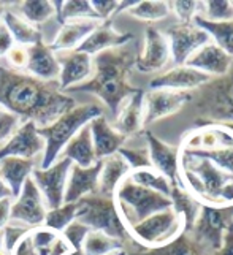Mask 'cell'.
<instances>
[{"label":"cell","instance_id":"obj_56","mask_svg":"<svg viewBox=\"0 0 233 255\" xmlns=\"http://www.w3.org/2000/svg\"><path fill=\"white\" fill-rule=\"evenodd\" d=\"M0 255H10V254H8V252L2 248V249H0Z\"/></svg>","mask_w":233,"mask_h":255},{"label":"cell","instance_id":"obj_17","mask_svg":"<svg viewBox=\"0 0 233 255\" xmlns=\"http://www.w3.org/2000/svg\"><path fill=\"white\" fill-rule=\"evenodd\" d=\"M143 135L148 143V154L151 168L160 173L168 181H178L179 170V146H170L160 138H157L152 131L143 130Z\"/></svg>","mask_w":233,"mask_h":255},{"label":"cell","instance_id":"obj_43","mask_svg":"<svg viewBox=\"0 0 233 255\" xmlns=\"http://www.w3.org/2000/svg\"><path fill=\"white\" fill-rule=\"evenodd\" d=\"M170 10L178 14L181 24H191L195 11L199 10V2H194V0H187V2L176 0V2H170Z\"/></svg>","mask_w":233,"mask_h":255},{"label":"cell","instance_id":"obj_37","mask_svg":"<svg viewBox=\"0 0 233 255\" xmlns=\"http://www.w3.org/2000/svg\"><path fill=\"white\" fill-rule=\"evenodd\" d=\"M76 203H64L59 208L48 209L46 216H44L43 227H46L56 233H62L71 222L76 221Z\"/></svg>","mask_w":233,"mask_h":255},{"label":"cell","instance_id":"obj_8","mask_svg":"<svg viewBox=\"0 0 233 255\" xmlns=\"http://www.w3.org/2000/svg\"><path fill=\"white\" fill-rule=\"evenodd\" d=\"M206 122H233V64L227 75L203 86V94L197 105Z\"/></svg>","mask_w":233,"mask_h":255},{"label":"cell","instance_id":"obj_51","mask_svg":"<svg viewBox=\"0 0 233 255\" xmlns=\"http://www.w3.org/2000/svg\"><path fill=\"white\" fill-rule=\"evenodd\" d=\"M3 198H13V197H11V190L8 189V186L3 182V179L0 178V200H3Z\"/></svg>","mask_w":233,"mask_h":255},{"label":"cell","instance_id":"obj_31","mask_svg":"<svg viewBox=\"0 0 233 255\" xmlns=\"http://www.w3.org/2000/svg\"><path fill=\"white\" fill-rule=\"evenodd\" d=\"M130 255H206V246L197 241L191 232H183L168 244L145 249Z\"/></svg>","mask_w":233,"mask_h":255},{"label":"cell","instance_id":"obj_57","mask_svg":"<svg viewBox=\"0 0 233 255\" xmlns=\"http://www.w3.org/2000/svg\"><path fill=\"white\" fill-rule=\"evenodd\" d=\"M230 230H233V227H232V228H230Z\"/></svg>","mask_w":233,"mask_h":255},{"label":"cell","instance_id":"obj_14","mask_svg":"<svg viewBox=\"0 0 233 255\" xmlns=\"http://www.w3.org/2000/svg\"><path fill=\"white\" fill-rule=\"evenodd\" d=\"M56 59L59 64L57 83L62 92L86 83L94 73V60L86 52L78 49L60 51L56 52Z\"/></svg>","mask_w":233,"mask_h":255},{"label":"cell","instance_id":"obj_36","mask_svg":"<svg viewBox=\"0 0 233 255\" xmlns=\"http://www.w3.org/2000/svg\"><path fill=\"white\" fill-rule=\"evenodd\" d=\"M129 178L133 182H137L138 186L159 192L167 197H170V192H172V181H168L165 176H162L152 168H143V170L132 171L129 174Z\"/></svg>","mask_w":233,"mask_h":255},{"label":"cell","instance_id":"obj_18","mask_svg":"<svg viewBox=\"0 0 233 255\" xmlns=\"http://www.w3.org/2000/svg\"><path fill=\"white\" fill-rule=\"evenodd\" d=\"M100 168H102L100 160L92 166H87V168L71 165L67 179L64 203H78L84 197L95 195L98 190V174H100Z\"/></svg>","mask_w":233,"mask_h":255},{"label":"cell","instance_id":"obj_4","mask_svg":"<svg viewBox=\"0 0 233 255\" xmlns=\"http://www.w3.org/2000/svg\"><path fill=\"white\" fill-rule=\"evenodd\" d=\"M98 116H102L100 107L92 103H84L76 105L65 114H62L52 124L46 127H38V133L44 139V152L38 165L40 168H48L54 163L70 139Z\"/></svg>","mask_w":233,"mask_h":255},{"label":"cell","instance_id":"obj_21","mask_svg":"<svg viewBox=\"0 0 233 255\" xmlns=\"http://www.w3.org/2000/svg\"><path fill=\"white\" fill-rule=\"evenodd\" d=\"M233 64V57L229 56L226 51L221 49L216 43H206L200 49H197L194 54L187 59L186 65L199 70L202 73L213 76L227 75Z\"/></svg>","mask_w":233,"mask_h":255},{"label":"cell","instance_id":"obj_15","mask_svg":"<svg viewBox=\"0 0 233 255\" xmlns=\"http://www.w3.org/2000/svg\"><path fill=\"white\" fill-rule=\"evenodd\" d=\"M44 152V139L38 133V127L30 121L21 122L14 133L0 147V160L5 157H19L33 160Z\"/></svg>","mask_w":233,"mask_h":255},{"label":"cell","instance_id":"obj_32","mask_svg":"<svg viewBox=\"0 0 233 255\" xmlns=\"http://www.w3.org/2000/svg\"><path fill=\"white\" fill-rule=\"evenodd\" d=\"M5 8L11 6L8 10L14 11L17 16H21L24 21H27L32 25L44 24L51 17H56L52 2L48 0H25V2H0Z\"/></svg>","mask_w":233,"mask_h":255},{"label":"cell","instance_id":"obj_54","mask_svg":"<svg viewBox=\"0 0 233 255\" xmlns=\"http://www.w3.org/2000/svg\"><path fill=\"white\" fill-rule=\"evenodd\" d=\"M3 248V230H0V249Z\"/></svg>","mask_w":233,"mask_h":255},{"label":"cell","instance_id":"obj_2","mask_svg":"<svg viewBox=\"0 0 233 255\" xmlns=\"http://www.w3.org/2000/svg\"><path fill=\"white\" fill-rule=\"evenodd\" d=\"M0 107L21 122L46 127L76 107V102L60 91L57 81H41L0 62Z\"/></svg>","mask_w":233,"mask_h":255},{"label":"cell","instance_id":"obj_55","mask_svg":"<svg viewBox=\"0 0 233 255\" xmlns=\"http://www.w3.org/2000/svg\"><path fill=\"white\" fill-rule=\"evenodd\" d=\"M3 13H5V6L0 3V22H2V16H3Z\"/></svg>","mask_w":233,"mask_h":255},{"label":"cell","instance_id":"obj_24","mask_svg":"<svg viewBox=\"0 0 233 255\" xmlns=\"http://www.w3.org/2000/svg\"><path fill=\"white\" fill-rule=\"evenodd\" d=\"M143 114H145V91L138 89L129 97L114 118V128L125 138L143 131Z\"/></svg>","mask_w":233,"mask_h":255},{"label":"cell","instance_id":"obj_12","mask_svg":"<svg viewBox=\"0 0 233 255\" xmlns=\"http://www.w3.org/2000/svg\"><path fill=\"white\" fill-rule=\"evenodd\" d=\"M168 45H170V56L173 57L176 65H186L189 59L197 49H200L203 45L210 43V35L203 29L197 27L194 22L191 24H176L168 27L164 33Z\"/></svg>","mask_w":233,"mask_h":255},{"label":"cell","instance_id":"obj_46","mask_svg":"<svg viewBox=\"0 0 233 255\" xmlns=\"http://www.w3.org/2000/svg\"><path fill=\"white\" fill-rule=\"evenodd\" d=\"M5 59H6V65L8 67H11L14 70H19V72H24L25 65H27V48L14 45L11 48V51L6 54Z\"/></svg>","mask_w":233,"mask_h":255},{"label":"cell","instance_id":"obj_10","mask_svg":"<svg viewBox=\"0 0 233 255\" xmlns=\"http://www.w3.org/2000/svg\"><path fill=\"white\" fill-rule=\"evenodd\" d=\"M71 165L73 163L68 159L60 157L48 168H40V166L33 168L30 178L40 190L48 209H54L64 205V195Z\"/></svg>","mask_w":233,"mask_h":255},{"label":"cell","instance_id":"obj_53","mask_svg":"<svg viewBox=\"0 0 233 255\" xmlns=\"http://www.w3.org/2000/svg\"><path fill=\"white\" fill-rule=\"evenodd\" d=\"M219 124H222V126H226L232 133H233V122H219Z\"/></svg>","mask_w":233,"mask_h":255},{"label":"cell","instance_id":"obj_27","mask_svg":"<svg viewBox=\"0 0 233 255\" xmlns=\"http://www.w3.org/2000/svg\"><path fill=\"white\" fill-rule=\"evenodd\" d=\"M35 168V162L19 157H5L0 160V178L11 190L13 200L19 195L22 186L25 184Z\"/></svg>","mask_w":233,"mask_h":255},{"label":"cell","instance_id":"obj_7","mask_svg":"<svg viewBox=\"0 0 233 255\" xmlns=\"http://www.w3.org/2000/svg\"><path fill=\"white\" fill-rule=\"evenodd\" d=\"M129 232L133 241L143 244L146 249L159 248L173 241L184 232V221L173 208H168L130 227Z\"/></svg>","mask_w":233,"mask_h":255},{"label":"cell","instance_id":"obj_50","mask_svg":"<svg viewBox=\"0 0 233 255\" xmlns=\"http://www.w3.org/2000/svg\"><path fill=\"white\" fill-rule=\"evenodd\" d=\"M213 255H233V230H229L226 233L222 246L218 251H214Z\"/></svg>","mask_w":233,"mask_h":255},{"label":"cell","instance_id":"obj_25","mask_svg":"<svg viewBox=\"0 0 233 255\" xmlns=\"http://www.w3.org/2000/svg\"><path fill=\"white\" fill-rule=\"evenodd\" d=\"M100 162H102V168H100V174H98L97 193L102 197L114 198L116 189H118L119 184L132 173L130 166L118 152L106 157V159Z\"/></svg>","mask_w":233,"mask_h":255},{"label":"cell","instance_id":"obj_47","mask_svg":"<svg viewBox=\"0 0 233 255\" xmlns=\"http://www.w3.org/2000/svg\"><path fill=\"white\" fill-rule=\"evenodd\" d=\"M13 46H14V40L10 30L6 29V25L3 22H0V59H5Z\"/></svg>","mask_w":233,"mask_h":255},{"label":"cell","instance_id":"obj_22","mask_svg":"<svg viewBox=\"0 0 233 255\" xmlns=\"http://www.w3.org/2000/svg\"><path fill=\"white\" fill-rule=\"evenodd\" d=\"M89 128H91L97 160H103L106 157L116 154L124 146L125 139H127L106 121L103 114L89 122Z\"/></svg>","mask_w":233,"mask_h":255},{"label":"cell","instance_id":"obj_49","mask_svg":"<svg viewBox=\"0 0 233 255\" xmlns=\"http://www.w3.org/2000/svg\"><path fill=\"white\" fill-rule=\"evenodd\" d=\"M11 205H13V198L0 200V230H3V228L10 224Z\"/></svg>","mask_w":233,"mask_h":255},{"label":"cell","instance_id":"obj_23","mask_svg":"<svg viewBox=\"0 0 233 255\" xmlns=\"http://www.w3.org/2000/svg\"><path fill=\"white\" fill-rule=\"evenodd\" d=\"M25 73L38 78L41 81H57L59 78V64L56 52L44 41L27 48V65Z\"/></svg>","mask_w":233,"mask_h":255},{"label":"cell","instance_id":"obj_3","mask_svg":"<svg viewBox=\"0 0 233 255\" xmlns=\"http://www.w3.org/2000/svg\"><path fill=\"white\" fill-rule=\"evenodd\" d=\"M94 73L89 80L70 92H89L100 99L110 110L111 116L116 118L124 102L138 91L129 83V75L135 67L137 56L129 43L125 46L103 51L92 57Z\"/></svg>","mask_w":233,"mask_h":255},{"label":"cell","instance_id":"obj_48","mask_svg":"<svg viewBox=\"0 0 233 255\" xmlns=\"http://www.w3.org/2000/svg\"><path fill=\"white\" fill-rule=\"evenodd\" d=\"M29 235L25 236V238H22L19 243H17V246L13 249V252L10 255H38L37 249L33 248V244L30 241V236Z\"/></svg>","mask_w":233,"mask_h":255},{"label":"cell","instance_id":"obj_13","mask_svg":"<svg viewBox=\"0 0 233 255\" xmlns=\"http://www.w3.org/2000/svg\"><path fill=\"white\" fill-rule=\"evenodd\" d=\"M192 100L191 91H170L151 89L145 92V114H143V128L167 116L176 114L184 105Z\"/></svg>","mask_w":233,"mask_h":255},{"label":"cell","instance_id":"obj_39","mask_svg":"<svg viewBox=\"0 0 233 255\" xmlns=\"http://www.w3.org/2000/svg\"><path fill=\"white\" fill-rule=\"evenodd\" d=\"M118 154L127 162L130 171H137L143 168H151L149 154L146 147H121Z\"/></svg>","mask_w":233,"mask_h":255},{"label":"cell","instance_id":"obj_26","mask_svg":"<svg viewBox=\"0 0 233 255\" xmlns=\"http://www.w3.org/2000/svg\"><path fill=\"white\" fill-rule=\"evenodd\" d=\"M102 21L84 19V21H70L64 22L56 35L54 41L51 43L49 48L54 52L60 51H73L86 40V37L91 33Z\"/></svg>","mask_w":233,"mask_h":255},{"label":"cell","instance_id":"obj_40","mask_svg":"<svg viewBox=\"0 0 233 255\" xmlns=\"http://www.w3.org/2000/svg\"><path fill=\"white\" fill-rule=\"evenodd\" d=\"M206 8L205 19L208 21H232L233 19V2L230 0H210L203 2Z\"/></svg>","mask_w":233,"mask_h":255},{"label":"cell","instance_id":"obj_28","mask_svg":"<svg viewBox=\"0 0 233 255\" xmlns=\"http://www.w3.org/2000/svg\"><path fill=\"white\" fill-rule=\"evenodd\" d=\"M60 154H62V157L68 159L73 165L83 166V168L92 166L98 162L97 157H95L89 124L84 126L73 138L70 139L68 144L64 147V151H62Z\"/></svg>","mask_w":233,"mask_h":255},{"label":"cell","instance_id":"obj_41","mask_svg":"<svg viewBox=\"0 0 233 255\" xmlns=\"http://www.w3.org/2000/svg\"><path fill=\"white\" fill-rule=\"evenodd\" d=\"M89 232H91V230H89V228L84 224L78 222V221H73L60 235L64 236L65 241L71 246V249H73V252L76 255H81L83 241H84V238L87 236Z\"/></svg>","mask_w":233,"mask_h":255},{"label":"cell","instance_id":"obj_30","mask_svg":"<svg viewBox=\"0 0 233 255\" xmlns=\"http://www.w3.org/2000/svg\"><path fill=\"white\" fill-rule=\"evenodd\" d=\"M2 22L6 25V29L10 30L11 37L14 40V45L29 48L43 41V33L37 25H32L27 21H24L21 16H17L14 11L8 10V8H5Z\"/></svg>","mask_w":233,"mask_h":255},{"label":"cell","instance_id":"obj_11","mask_svg":"<svg viewBox=\"0 0 233 255\" xmlns=\"http://www.w3.org/2000/svg\"><path fill=\"white\" fill-rule=\"evenodd\" d=\"M46 211L48 208L44 205L40 190L33 184L32 178H29L22 186L19 195L13 200L10 222L27 228H37L43 225Z\"/></svg>","mask_w":233,"mask_h":255},{"label":"cell","instance_id":"obj_9","mask_svg":"<svg viewBox=\"0 0 233 255\" xmlns=\"http://www.w3.org/2000/svg\"><path fill=\"white\" fill-rule=\"evenodd\" d=\"M233 227V205L208 206L202 205L200 214L192 227V236L206 248L218 251L226 233Z\"/></svg>","mask_w":233,"mask_h":255},{"label":"cell","instance_id":"obj_38","mask_svg":"<svg viewBox=\"0 0 233 255\" xmlns=\"http://www.w3.org/2000/svg\"><path fill=\"white\" fill-rule=\"evenodd\" d=\"M129 13L141 21H160L168 16L170 13V2H138L132 6Z\"/></svg>","mask_w":233,"mask_h":255},{"label":"cell","instance_id":"obj_1","mask_svg":"<svg viewBox=\"0 0 233 255\" xmlns=\"http://www.w3.org/2000/svg\"><path fill=\"white\" fill-rule=\"evenodd\" d=\"M197 127L179 146L178 181L202 205H233V133L219 122Z\"/></svg>","mask_w":233,"mask_h":255},{"label":"cell","instance_id":"obj_45","mask_svg":"<svg viewBox=\"0 0 233 255\" xmlns=\"http://www.w3.org/2000/svg\"><path fill=\"white\" fill-rule=\"evenodd\" d=\"M119 2L116 0H92L91 6L94 13L97 14L98 21H110L113 16H116Z\"/></svg>","mask_w":233,"mask_h":255},{"label":"cell","instance_id":"obj_20","mask_svg":"<svg viewBox=\"0 0 233 255\" xmlns=\"http://www.w3.org/2000/svg\"><path fill=\"white\" fill-rule=\"evenodd\" d=\"M132 33H121L113 27V22L102 21L97 27L87 35L86 40L76 49L86 52L91 57L100 54L103 51L125 46L132 40Z\"/></svg>","mask_w":233,"mask_h":255},{"label":"cell","instance_id":"obj_44","mask_svg":"<svg viewBox=\"0 0 233 255\" xmlns=\"http://www.w3.org/2000/svg\"><path fill=\"white\" fill-rule=\"evenodd\" d=\"M19 126H21L19 119L0 107V143L6 141V139L14 133V130Z\"/></svg>","mask_w":233,"mask_h":255},{"label":"cell","instance_id":"obj_33","mask_svg":"<svg viewBox=\"0 0 233 255\" xmlns=\"http://www.w3.org/2000/svg\"><path fill=\"white\" fill-rule=\"evenodd\" d=\"M194 24L210 35L214 43L233 57V19L232 21H208L203 16H194Z\"/></svg>","mask_w":233,"mask_h":255},{"label":"cell","instance_id":"obj_19","mask_svg":"<svg viewBox=\"0 0 233 255\" xmlns=\"http://www.w3.org/2000/svg\"><path fill=\"white\" fill-rule=\"evenodd\" d=\"M213 81V78L199 70L187 65H176L167 73L156 76L149 83L151 89H170V91H191L195 87H203Z\"/></svg>","mask_w":233,"mask_h":255},{"label":"cell","instance_id":"obj_42","mask_svg":"<svg viewBox=\"0 0 233 255\" xmlns=\"http://www.w3.org/2000/svg\"><path fill=\"white\" fill-rule=\"evenodd\" d=\"M32 228L27 227H22V225H17V224H8L3 228V249L11 254L13 249L17 246L22 238H25L29 233H30Z\"/></svg>","mask_w":233,"mask_h":255},{"label":"cell","instance_id":"obj_29","mask_svg":"<svg viewBox=\"0 0 233 255\" xmlns=\"http://www.w3.org/2000/svg\"><path fill=\"white\" fill-rule=\"evenodd\" d=\"M170 200H172V208L184 221V232H191L195 221H197V217L200 214L202 203L192 195L191 192H187L181 184H179V181L172 182Z\"/></svg>","mask_w":233,"mask_h":255},{"label":"cell","instance_id":"obj_16","mask_svg":"<svg viewBox=\"0 0 233 255\" xmlns=\"http://www.w3.org/2000/svg\"><path fill=\"white\" fill-rule=\"evenodd\" d=\"M170 59V45L165 35L156 27H148L145 32V46L137 56L135 68L141 73H152L164 68Z\"/></svg>","mask_w":233,"mask_h":255},{"label":"cell","instance_id":"obj_5","mask_svg":"<svg viewBox=\"0 0 233 255\" xmlns=\"http://www.w3.org/2000/svg\"><path fill=\"white\" fill-rule=\"evenodd\" d=\"M76 208V221L84 224L89 230L102 232L121 241L122 244L133 241L129 227L125 225L119 209L116 206L114 198L95 193V195H89L79 200Z\"/></svg>","mask_w":233,"mask_h":255},{"label":"cell","instance_id":"obj_35","mask_svg":"<svg viewBox=\"0 0 233 255\" xmlns=\"http://www.w3.org/2000/svg\"><path fill=\"white\" fill-rule=\"evenodd\" d=\"M116 249H124V244L102 232L91 230L83 241L81 255H106Z\"/></svg>","mask_w":233,"mask_h":255},{"label":"cell","instance_id":"obj_34","mask_svg":"<svg viewBox=\"0 0 233 255\" xmlns=\"http://www.w3.org/2000/svg\"><path fill=\"white\" fill-rule=\"evenodd\" d=\"M52 6H54L56 19L60 25L70 21H98L97 14L91 6V2H87V0H67V2H59L57 0V2H52Z\"/></svg>","mask_w":233,"mask_h":255},{"label":"cell","instance_id":"obj_6","mask_svg":"<svg viewBox=\"0 0 233 255\" xmlns=\"http://www.w3.org/2000/svg\"><path fill=\"white\" fill-rule=\"evenodd\" d=\"M114 201L121 213V217L129 228L145 221L146 217L159 213V211L172 208L170 197L138 186L129 176L116 189Z\"/></svg>","mask_w":233,"mask_h":255},{"label":"cell","instance_id":"obj_52","mask_svg":"<svg viewBox=\"0 0 233 255\" xmlns=\"http://www.w3.org/2000/svg\"><path fill=\"white\" fill-rule=\"evenodd\" d=\"M106 255H127V252H125L124 249H116V251H111V252H108Z\"/></svg>","mask_w":233,"mask_h":255}]
</instances>
